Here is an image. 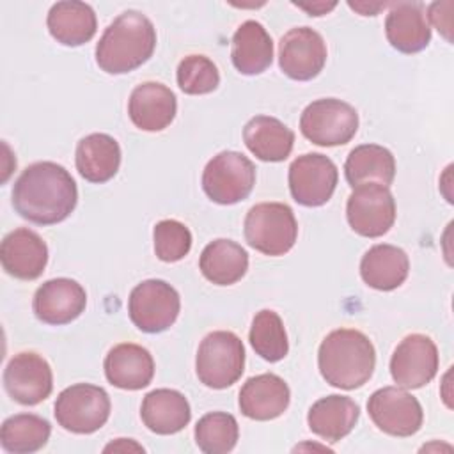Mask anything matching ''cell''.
<instances>
[{
    "label": "cell",
    "instance_id": "6da1fadb",
    "mask_svg": "<svg viewBox=\"0 0 454 454\" xmlns=\"http://www.w3.org/2000/svg\"><path fill=\"white\" fill-rule=\"evenodd\" d=\"M78 188L73 176L55 161L28 165L12 186L16 213L37 225L64 222L76 207Z\"/></svg>",
    "mask_w": 454,
    "mask_h": 454
},
{
    "label": "cell",
    "instance_id": "7a4b0ae2",
    "mask_svg": "<svg viewBox=\"0 0 454 454\" xmlns=\"http://www.w3.org/2000/svg\"><path fill=\"white\" fill-rule=\"evenodd\" d=\"M156 48V28L138 11H124L96 44V64L108 74H124L145 64Z\"/></svg>",
    "mask_w": 454,
    "mask_h": 454
},
{
    "label": "cell",
    "instance_id": "3957f363",
    "mask_svg": "<svg viewBox=\"0 0 454 454\" xmlns=\"http://www.w3.org/2000/svg\"><path fill=\"white\" fill-rule=\"evenodd\" d=\"M317 365L328 385L353 390L371 380L376 367V351L360 330L339 328L323 339Z\"/></svg>",
    "mask_w": 454,
    "mask_h": 454
},
{
    "label": "cell",
    "instance_id": "277c9868",
    "mask_svg": "<svg viewBox=\"0 0 454 454\" xmlns=\"http://www.w3.org/2000/svg\"><path fill=\"white\" fill-rule=\"evenodd\" d=\"M245 371V346L229 330L207 333L197 349L195 372L200 383L209 388H227L234 385Z\"/></svg>",
    "mask_w": 454,
    "mask_h": 454
},
{
    "label": "cell",
    "instance_id": "5b68a950",
    "mask_svg": "<svg viewBox=\"0 0 454 454\" xmlns=\"http://www.w3.org/2000/svg\"><path fill=\"white\" fill-rule=\"evenodd\" d=\"M247 243L264 255L287 254L298 238V222L293 209L282 202H261L245 216Z\"/></svg>",
    "mask_w": 454,
    "mask_h": 454
},
{
    "label": "cell",
    "instance_id": "8992f818",
    "mask_svg": "<svg viewBox=\"0 0 454 454\" xmlns=\"http://www.w3.org/2000/svg\"><path fill=\"white\" fill-rule=\"evenodd\" d=\"M110 408V397L105 388L90 383H76L59 394L53 413L59 426L66 431L90 434L106 424Z\"/></svg>",
    "mask_w": 454,
    "mask_h": 454
},
{
    "label": "cell",
    "instance_id": "52a82bcc",
    "mask_svg": "<svg viewBox=\"0 0 454 454\" xmlns=\"http://www.w3.org/2000/svg\"><path fill=\"white\" fill-rule=\"evenodd\" d=\"M358 129L356 110L340 99L323 98L305 106L300 117L301 135L316 145L333 147L348 144Z\"/></svg>",
    "mask_w": 454,
    "mask_h": 454
},
{
    "label": "cell",
    "instance_id": "ba28073f",
    "mask_svg": "<svg viewBox=\"0 0 454 454\" xmlns=\"http://www.w3.org/2000/svg\"><path fill=\"white\" fill-rule=\"evenodd\" d=\"M255 184V167L241 153L222 151L202 172V190L216 204L229 206L245 200Z\"/></svg>",
    "mask_w": 454,
    "mask_h": 454
},
{
    "label": "cell",
    "instance_id": "9c48e42d",
    "mask_svg": "<svg viewBox=\"0 0 454 454\" xmlns=\"http://www.w3.org/2000/svg\"><path fill=\"white\" fill-rule=\"evenodd\" d=\"M181 300L177 291L165 280L149 278L133 287L128 300L131 323L145 333H160L174 325Z\"/></svg>",
    "mask_w": 454,
    "mask_h": 454
},
{
    "label": "cell",
    "instance_id": "30bf717a",
    "mask_svg": "<svg viewBox=\"0 0 454 454\" xmlns=\"http://www.w3.org/2000/svg\"><path fill=\"white\" fill-rule=\"evenodd\" d=\"M349 227L364 238H380L395 222V200L388 186L365 183L355 186L346 204Z\"/></svg>",
    "mask_w": 454,
    "mask_h": 454
},
{
    "label": "cell",
    "instance_id": "8fae6325",
    "mask_svg": "<svg viewBox=\"0 0 454 454\" xmlns=\"http://www.w3.org/2000/svg\"><path fill=\"white\" fill-rule=\"evenodd\" d=\"M367 413L380 431L399 438L415 434L424 420L419 399L403 387H383L372 392Z\"/></svg>",
    "mask_w": 454,
    "mask_h": 454
},
{
    "label": "cell",
    "instance_id": "7c38bea8",
    "mask_svg": "<svg viewBox=\"0 0 454 454\" xmlns=\"http://www.w3.org/2000/svg\"><path fill=\"white\" fill-rule=\"evenodd\" d=\"M289 192L291 197L307 207L326 204L339 181L335 163L319 153H307L298 156L289 167Z\"/></svg>",
    "mask_w": 454,
    "mask_h": 454
},
{
    "label": "cell",
    "instance_id": "4fadbf2b",
    "mask_svg": "<svg viewBox=\"0 0 454 454\" xmlns=\"http://www.w3.org/2000/svg\"><path fill=\"white\" fill-rule=\"evenodd\" d=\"M326 44L310 27H296L286 32L278 43V66L286 76L298 82L316 78L326 64Z\"/></svg>",
    "mask_w": 454,
    "mask_h": 454
},
{
    "label": "cell",
    "instance_id": "5bb4252c",
    "mask_svg": "<svg viewBox=\"0 0 454 454\" xmlns=\"http://www.w3.org/2000/svg\"><path fill=\"white\" fill-rule=\"evenodd\" d=\"M438 349L424 333L406 335L392 353L390 374L397 387L406 390L427 385L438 372Z\"/></svg>",
    "mask_w": 454,
    "mask_h": 454
},
{
    "label": "cell",
    "instance_id": "9a60e30c",
    "mask_svg": "<svg viewBox=\"0 0 454 454\" xmlns=\"http://www.w3.org/2000/svg\"><path fill=\"white\" fill-rule=\"evenodd\" d=\"M5 392L23 406H34L50 397L53 374L50 364L34 351L14 355L4 371Z\"/></svg>",
    "mask_w": 454,
    "mask_h": 454
},
{
    "label": "cell",
    "instance_id": "2e32d148",
    "mask_svg": "<svg viewBox=\"0 0 454 454\" xmlns=\"http://www.w3.org/2000/svg\"><path fill=\"white\" fill-rule=\"evenodd\" d=\"M87 305V293L73 278H51L37 287L32 301L34 314L46 325H67L74 321Z\"/></svg>",
    "mask_w": 454,
    "mask_h": 454
},
{
    "label": "cell",
    "instance_id": "e0dca14e",
    "mask_svg": "<svg viewBox=\"0 0 454 454\" xmlns=\"http://www.w3.org/2000/svg\"><path fill=\"white\" fill-rule=\"evenodd\" d=\"M0 261L5 273L20 280H35L48 262V247L43 238L27 227L11 231L0 245Z\"/></svg>",
    "mask_w": 454,
    "mask_h": 454
},
{
    "label": "cell",
    "instance_id": "ac0fdd59",
    "mask_svg": "<svg viewBox=\"0 0 454 454\" xmlns=\"http://www.w3.org/2000/svg\"><path fill=\"white\" fill-rule=\"evenodd\" d=\"M177 112L174 92L160 82L137 85L128 99V115L142 131H161L170 126Z\"/></svg>",
    "mask_w": 454,
    "mask_h": 454
},
{
    "label": "cell",
    "instance_id": "d6986e66",
    "mask_svg": "<svg viewBox=\"0 0 454 454\" xmlns=\"http://www.w3.org/2000/svg\"><path fill=\"white\" fill-rule=\"evenodd\" d=\"M291 392L287 383L273 372L248 378L238 397L241 413L252 420H273L280 417L287 410Z\"/></svg>",
    "mask_w": 454,
    "mask_h": 454
},
{
    "label": "cell",
    "instance_id": "ffe728a7",
    "mask_svg": "<svg viewBox=\"0 0 454 454\" xmlns=\"http://www.w3.org/2000/svg\"><path fill=\"white\" fill-rule=\"evenodd\" d=\"M385 35L401 53H419L431 41V27L424 5L419 2H397L390 5L385 20Z\"/></svg>",
    "mask_w": 454,
    "mask_h": 454
},
{
    "label": "cell",
    "instance_id": "44dd1931",
    "mask_svg": "<svg viewBox=\"0 0 454 454\" xmlns=\"http://www.w3.org/2000/svg\"><path fill=\"white\" fill-rule=\"evenodd\" d=\"M103 365L108 383L122 390L145 388L154 376L153 355L133 342H121L114 346Z\"/></svg>",
    "mask_w": 454,
    "mask_h": 454
},
{
    "label": "cell",
    "instance_id": "7402d4cb",
    "mask_svg": "<svg viewBox=\"0 0 454 454\" xmlns=\"http://www.w3.org/2000/svg\"><path fill=\"white\" fill-rule=\"evenodd\" d=\"M360 406L348 395L332 394L316 401L309 413V429L326 442H339L356 426Z\"/></svg>",
    "mask_w": 454,
    "mask_h": 454
},
{
    "label": "cell",
    "instance_id": "603a6c76",
    "mask_svg": "<svg viewBox=\"0 0 454 454\" xmlns=\"http://www.w3.org/2000/svg\"><path fill=\"white\" fill-rule=\"evenodd\" d=\"M144 426L156 434H174L192 419L188 399L172 388H156L145 394L140 408Z\"/></svg>",
    "mask_w": 454,
    "mask_h": 454
},
{
    "label": "cell",
    "instance_id": "cb8c5ba5",
    "mask_svg": "<svg viewBox=\"0 0 454 454\" xmlns=\"http://www.w3.org/2000/svg\"><path fill=\"white\" fill-rule=\"evenodd\" d=\"M231 59L241 74L264 73L273 60V41L268 30L255 20L243 21L232 35Z\"/></svg>",
    "mask_w": 454,
    "mask_h": 454
},
{
    "label": "cell",
    "instance_id": "d4e9b609",
    "mask_svg": "<svg viewBox=\"0 0 454 454\" xmlns=\"http://www.w3.org/2000/svg\"><path fill=\"white\" fill-rule=\"evenodd\" d=\"M76 170L89 183L110 181L121 167V147L106 133H90L76 145Z\"/></svg>",
    "mask_w": 454,
    "mask_h": 454
},
{
    "label": "cell",
    "instance_id": "484cf974",
    "mask_svg": "<svg viewBox=\"0 0 454 454\" xmlns=\"http://www.w3.org/2000/svg\"><path fill=\"white\" fill-rule=\"evenodd\" d=\"M243 140L255 158L277 163L291 154L294 133L277 117L255 115L245 124Z\"/></svg>",
    "mask_w": 454,
    "mask_h": 454
},
{
    "label": "cell",
    "instance_id": "4316f807",
    "mask_svg": "<svg viewBox=\"0 0 454 454\" xmlns=\"http://www.w3.org/2000/svg\"><path fill=\"white\" fill-rule=\"evenodd\" d=\"M410 259L395 245L380 243L371 247L360 261L362 280L378 291L397 289L408 277Z\"/></svg>",
    "mask_w": 454,
    "mask_h": 454
},
{
    "label": "cell",
    "instance_id": "83f0119b",
    "mask_svg": "<svg viewBox=\"0 0 454 454\" xmlns=\"http://www.w3.org/2000/svg\"><path fill=\"white\" fill-rule=\"evenodd\" d=\"M46 25L57 43L64 46H82L94 37L98 20L89 4L67 0L51 5Z\"/></svg>",
    "mask_w": 454,
    "mask_h": 454
},
{
    "label": "cell",
    "instance_id": "f1b7e54d",
    "mask_svg": "<svg viewBox=\"0 0 454 454\" xmlns=\"http://www.w3.org/2000/svg\"><path fill=\"white\" fill-rule=\"evenodd\" d=\"M200 273L216 286H232L248 270L247 250L232 239H215L207 243L199 259Z\"/></svg>",
    "mask_w": 454,
    "mask_h": 454
},
{
    "label": "cell",
    "instance_id": "f546056e",
    "mask_svg": "<svg viewBox=\"0 0 454 454\" xmlns=\"http://www.w3.org/2000/svg\"><path fill=\"white\" fill-rule=\"evenodd\" d=\"M344 174L351 188L365 183L390 186L395 177V158L383 145L362 144L356 145L346 158Z\"/></svg>",
    "mask_w": 454,
    "mask_h": 454
},
{
    "label": "cell",
    "instance_id": "4dcf8cb0",
    "mask_svg": "<svg viewBox=\"0 0 454 454\" xmlns=\"http://www.w3.org/2000/svg\"><path fill=\"white\" fill-rule=\"evenodd\" d=\"M50 434L51 426L46 419L34 413H18L4 420L0 443L11 454H32L48 443Z\"/></svg>",
    "mask_w": 454,
    "mask_h": 454
},
{
    "label": "cell",
    "instance_id": "1f68e13d",
    "mask_svg": "<svg viewBox=\"0 0 454 454\" xmlns=\"http://www.w3.org/2000/svg\"><path fill=\"white\" fill-rule=\"evenodd\" d=\"M248 340L254 351L266 362H278L289 351L284 323L271 309H262L254 316Z\"/></svg>",
    "mask_w": 454,
    "mask_h": 454
},
{
    "label": "cell",
    "instance_id": "d6a6232c",
    "mask_svg": "<svg viewBox=\"0 0 454 454\" xmlns=\"http://www.w3.org/2000/svg\"><path fill=\"white\" fill-rule=\"evenodd\" d=\"M238 438V420L227 411L206 413L195 426V443L206 454L231 452L236 447Z\"/></svg>",
    "mask_w": 454,
    "mask_h": 454
},
{
    "label": "cell",
    "instance_id": "836d02e7",
    "mask_svg": "<svg viewBox=\"0 0 454 454\" xmlns=\"http://www.w3.org/2000/svg\"><path fill=\"white\" fill-rule=\"evenodd\" d=\"M177 85L184 94L202 96L216 90L220 73L215 62L204 55H188L177 66Z\"/></svg>",
    "mask_w": 454,
    "mask_h": 454
},
{
    "label": "cell",
    "instance_id": "e575fe53",
    "mask_svg": "<svg viewBox=\"0 0 454 454\" xmlns=\"http://www.w3.org/2000/svg\"><path fill=\"white\" fill-rule=\"evenodd\" d=\"M154 252L163 262H176L188 255L192 248L190 229L177 220H161L153 229Z\"/></svg>",
    "mask_w": 454,
    "mask_h": 454
},
{
    "label": "cell",
    "instance_id": "d590c367",
    "mask_svg": "<svg viewBox=\"0 0 454 454\" xmlns=\"http://www.w3.org/2000/svg\"><path fill=\"white\" fill-rule=\"evenodd\" d=\"M450 11H452V2H434L427 7V14H426L447 41H452V35H450L452 14H450Z\"/></svg>",
    "mask_w": 454,
    "mask_h": 454
},
{
    "label": "cell",
    "instance_id": "8d00e7d4",
    "mask_svg": "<svg viewBox=\"0 0 454 454\" xmlns=\"http://www.w3.org/2000/svg\"><path fill=\"white\" fill-rule=\"evenodd\" d=\"M110 450H114V452H129V450L144 452V447L138 445V443H135V442L129 440V438H119L117 442H112V443H108V445L105 447V452H110Z\"/></svg>",
    "mask_w": 454,
    "mask_h": 454
},
{
    "label": "cell",
    "instance_id": "74e56055",
    "mask_svg": "<svg viewBox=\"0 0 454 454\" xmlns=\"http://www.w3.org/2000/svg\"><path fill=\"white\" fill-rule=\"evenodd\" d=\"M296 7L307 11L310 16H323L326 14L328 11H332L337 4L332 2V4H325V2H317V4H312V5H307V4H294Z\"/></svg>",
    "mask_w": 454,
    "mask_h": 454
},
{
    "label": "cell",
    "instance_id": "f35d334b",
    "mask_svg": "<svg viewBox=\"0 0 454 454\" xmlns=\"http://www.w3.org/2000/svg\"><path fill=\"white\" fill-rule=\"evenodd\" d=\"M351 9H355V11H358L362 16H374L380 9H383L387 4H376V5H367V4H353V2H349L348 4Z\"/></svg>",
    "mask_w": 454,
    "mask_h": 454
}]
</instances>
